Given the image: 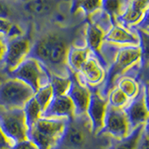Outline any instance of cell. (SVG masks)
Here are the masks:
<instances>
[{
    "mask_svg": "<svg viewBox=\"0 0 149 149\" xmlns=\"http://www.w3.org/2000/svg\"><path fill=\"white\" fill-rule=\"evenodd\" d=\"M74 116V105L67 95L53 96L49 104L42 113L44 118H70Z\"/></svg>",
    "mask_w": 149,
    "mask_h": 149,
    "instance_id": "cell-16",
    "label": "cell"
},
{
    "mask_svg": "<svg viewBox=\"0 0 149 149\" xmlns=\"http://www.w3.org/2000/svg\"><path fill=\"white\" fill-rule=\"evenodd\" d=\"M138 68L139 67H136L130 72L125 74L124 76L120 77L115 84V87L118 88L130 100L137 95V93L140 91V88H141L142 83L138 81L136 77L137 73L135 72V70Z\"/></svg>",
    "mask_w": 149,
    "mask_h": 149,
    "instance_id": "cell-19",
    "label": "cell"
},
{
    "mask_svg": "<svg viewBox=\"0 0 149 149\" xmlns=\"http://www.w3.org/2000/svg\"><path fill=\"white\" fill-rule=\"evenodd\" d=\"M136 149H148V123L144 125L143 132L138 139Z\"/></svg>",
    "mask_w": 149,
    "mask_h": 149,
    "instance_id": "cell-28",
    "label": "cell"
},
{
    "mask_svg": "<svg viewBox=\"0 0 149 149\" xmlns=\"http://www.w3.org/2000/svg\"><path fill=\"white\" fill-rule=\"evenodd\" d=\"M105 31L100 27L97 23L90 22L86 26L85 34H84V42L85 46L91 51V53L100 61L106 70V65L104 59L101 55V48L104 43V36Z\"/></svg>",
    "mask_w": 149,
    "mask_h": 149,
    "instance_id": "cell-17",
    "label": "cell"
},
{
    "mask_svg": "<svg viewBox=\"0 0 149 149\" xmlns=\"http://www.w3.org/2000/svg\"><path fill=\"white\" fill-rule=\"evenodd\" d=\"M106 98L108 105L114 107V108L120 109H123L130 101L129 98L116 87H114L112 88Z\"/></svg>",
    "mask_w": 149,
    "mask_h": 149,
    "instance_id": "cell-25",
    "label": "cell"
},
{
    "mask_svg": "<svg viewBox=\"0 0 149 149\" xmlns=\"http://www.w3.org/2000/svg\"><path fill=\"white\" fill-rule=\"evenodd\" d=\"M90 102L87 107L86 115L91 124V129L93 135L97 136L104 127V116L106 113L107 98L102 97L96 90H91Z\"/></svg>",
    "mask_w": 149,
    "mask_h": 149,
    "instance_id": "cell-11",
    "label": "cell"
},
{
    "mask_svg": "<svg viewBox=\"0 0 149 149\" xmlns=\"http://www.w3.org/2000/svg\"><path fill=\"white\" fill-rule=\"evenodd\" d=\"M8 77L18 79L30 87L36 93L41 87L49 84L50 74L43 65L33 58H26L13 71L8 73Z\"/></svg>",
    "mask_w": 149,
    "mask_h": 149,
    "instance_id": "cell-4",
    "label": "cell"
},
{
    "mask_svg": "<svg viewBox=\"0 0 149 149\" xmlns=\"http://www.w3.org/2000/svg\"><path fill=\"white\" fill-rule=\"evenodd\" d=\"M144 125L135 128L123 139L115 140L110 138L109 144L107 148L108 149H136L138 139L143 132Z\"/></svg>",
    "mask_w": 149,
    "mask_h": 149,
    "instance_id": "cell-21",
    "label": "cell"
},
{
    "mask_svg": "<svg viewBox=\"0 0 149 149\" xmlns=\"http://www.w3.org/2000/svg\"><path fill=\"white\" fill-rule=\"evenodd\" d=\"M123 111L127 118L130 130L148 123V102H147V86L142 83L137 95L130 99Z\"/></svg>",
    "mask_w": 149,
    "mask_h": 149,
    "instance_id": "cell-8",
    "label": "cell"
},
{
    "mask_svg": "<svg viewBox=\"0 0 149 149\" xmlns=\"http://www.w3.org/2000/svg\"><path fill=\"white\" fill-rule=\"evenodd\" d=\"M106 149H108V148H106Z\"/></svg>",
    "mask_w": 149,
    "mask_h": 149,
    "instance_id": "cell-35",
    "label": "cell"
},
{
    "mask_svg": "<svg viewBox=\"0 0 149 149\" xmlns=\"http://www.w3.org/2000/svg\"><path fill=\"white\" fill-rule=\"evenodd\" d=\"M149 0H130L122 13L116 18L119 25L130 29L146 18Z\"/></svg>",
    "mask_w": 149,
    "mask_h": 149,
    "instance_id": "cell-15",
    "label": "cell"
},
{
    "mask_svg": "<svg viewBox=\"0 0 149 149\" xmlns=\"http://www.w3.org/2000/svg\"><path fill=\"white\" fill-rule=\"evenodd\" d=\"M100 8V0H74V8H81L86 14H91Z\"/></svg>",
    "mask_w": 149,
    "mask_h": 149,
    "instance_id": "cell-27",
    "label": "cell"
},
{
    "mask_svg": "<svg viewBox=\"0 0 149 149\" xmlns=\"http://www.w3.org/2000/svg\"><path fill=\"white\" fill-rule=\"evenodd\" d=\"M34 94L32 88L24 83L8 77L0 84V107L4 109H22Z\"/></svg>",
    "mask_w": 149,
    "mask_h": 149,
    "instance_id": "cell-6",
    "label": "cell"
},
{
    "mask_svg": "<svg viewBox=\"0 0 149 149\" xmlns=\"http://www.w3.org/2000/svg\"><path fill=\"white\" fill-rule=\"evenodd\" d=\"M104 42L118 47H138L142 44V38L136 31L115 23L105 33Z\"/></svg>",
    "mask_w": 149,
    "mask_h": 149,
    "instance_id": "cell-14",
    "label": "cell"
},
{
    "mask_svg": "<svg viewBox=\"0 0 149 149\" xmlns=\"http://www.w3.org/2000/svg\"><path fill=\"white\" fill-rule=\"evenodd\" d=\"M110 138L93 135L87 115L67 119L62 138L54 149H106Z\"/></svg>",
    "mask_w": 149,
    "mask_h": 149,
    "instance_id": "cell-2",
    "label": "cell"
},
{
    "mask_svg": "<svg viewBox=\"0 0 149 149\" xmlns=\"http://www.w3.org/2000/svg\"><path fill=\"white\" fill-rule=\"evenodd\" d=\"M49 49V59L46 65V69L50 74L61 77H69L72 74L66 64V55L69 47L72 44L65 39V37L56 33L48 34Z\"/></svg>",
    "mask_w": 149,
    "mask_h": 149,
    "instance_id": "cell-5",
    "label": "cell"
},
{
    "mask_svg": "<svg viewBox=\"0 0 149 149\" xmlns=\"http://www.w3.org/2000/svg\"><path fill=\"white\" fill-rule=\"evenodd\" d=\"M55 6L54 0H28L23 4V10L33 16H43L50 13Z\"/></svg>",
    "mask_w": 149,
    "mask_h": 149,
    "instance_id": "cell-20",
    "label": "cell"
},
{
    "mask_svg": "<svg viewBox=\"0 0 149 149\" xmlns=\"http://www.w3.org/2000/svg\"><path fill=\"white\" fill-rule=\"evenodd\" d=\"M105 68L94 55H91L77 74V78L91 90H97L105 77Z\"/></svg>",
    "mask_w": 149,
    "mask_h": 149,
    "instance_id": "cell-12",
    "label": "cell"
},
{
    "mask_svg": "<svg viewBox=\"0 0 149 149\" xmlns=\"http://www.w3.org/2000/svg\"><path fill=\"white\" fill-rule=\"evenodd\" d=\"M11 146V144L9 143L8 139L5 137L2 130H0V149H9Z\"/></svg>",
    "mask_w": 149,
    "mask_h": 149,
    "instance_id": "cell-33",
    "label": "cell"
},
{
    "mask_svg": "<svg viewBox=\"0 0 149 149\" xmlns=\"http://www.w3.org/2000/svg\"><path fill=\"white\" fill-rule=\"evenodd\" d=\"M5 51H6V37L0 35V64L3 63Z\"/></svg>",
    "mask_w": 149,
    "mask_h": 149,
    "instance_id": "cell-32",
    "label": "cell"
},
{
    "mask_svg": "<svg viewBox=\"0 0 149 149\" xmlns=\"http://www.w3.org/2000/svg\"><path fill=\"white\" fill-rule=\"evenodd\" d=\"M9 149H38V148L36 147V146L31 140L27 138L25 140H22V141H20L12 144Z\"/></svg>",
    "mask_w": 149,
    "mask_h": 149,
    "instance_id": "cell-29",
    "label": "cell"
},
{
    "mask_svg": "<svg viewBox=\"0 0 149 149\" xmlns=\"http://www.w3.org/2000/svg\"><path fill=\"white\" fill-rule=\"evenodd\" d=\"M34 98L36 101L37 104H38L41 108L42 113H43L53 98V91H52V88H51L50 84L41 87L34 94Z\"/></svg>",
    "mask_w": 149,
    "mask_h": 149,
    "instance_id": "cell-26",
    "label": "cell"
},
{
    "mask_svg": "<svg viewBox=\"0 0 149 149\" xmlns=\"http://www.w3.org/2000/svg\"><path fill=\"white\" fill-rule=\"evenodd\" d=\"M8 73L6 71V69H5L3 63L0 64V84H1L3 81L6 80L7 78H8Z\"/></svg>",
    "mask_w": 149,
    "mask_h": 149,
    "instance_id": "cell-34",
    "label": "cell"
},
{
    "mask_svg": "<svg viewBox=\"0 0 149 149\" xmlns=\"http://www.w3.org/2000/svg\"><path fill=\"white\" fill-rule=\"evenodd\" d=\"M126 1H127V0H126Z\"/></svg>",
    "mask_w": 149,
    "mask_h": 149,
    "instance_id": "cell-36",
    "label": "cell"
},
{
    "mask_svg": "<svg viewBox=\"0 0 149 149\" xmlns=\"http://www.w3.org/2000/svg\"><path fill=\"white\" fill-rule=\"evenodd\" d=\"M91 91L77 78L76 74H71V83L66 95L70 98L74 105V116L85 115L90 102Z\"/></svg>",
    "mask_w": 149,
    "mask_h": 149,
    "instance_id": "cell-13",
    "label": "cell"
},
{
    "mask_svg": "<svg viewBox=\"0 0 149 149\" xmlns=\"http://www.w3.org/2000/svg\"><path fill=\"white\" fill-rule=\"evenodd\" d=\"M67 119L41 118L28 130L27 138L38 149H54L63 136Z\"/></svg>",
    "mask_w": 149,
    "mask_h": 149,
    "instance_id": "cell-3",
    "label": "cell"
},
{
    "mask_svg": "<svg viewBox=\"0 0 149 149\" xmlns=\"http://www.w3.org/2000/svg\"><path fill=\"white\" fill-rule=\"evenodd\" d=\"M130 132L129 123L123 109L114 108L107 105L104 121V127L97 136H105L111 139L120 140Z\"/></svg>",
    "mask_w": 149,
    "mask_h": 149,
    "instance_id": "cell-9",
    "label": "cell"
},
{
    "mask_svg": "<svg viewBox=\"0 0 149 149\" xmlns=\"http://www.w3.org/2000/svg\"><path fill=\"white\" fill-rule=\"evenodd\" d=\"M31 47V40L24 36L6 38V51L2 63L8 73L13 71L27 58Z\"/></svg>",
    "mask_w": 149,
    "mask_h": 149,
    "instance_id": "cell-10",
    "label": "cell"
},
{
    "mask_svg": "<svg viewBox=\"0 0 149 149\" xmlns=\"http://www.w3.org/2000/svg\"><path fill=\"white\" fill-rule=\"evenodd\" d=\"M71 83V76L69 77H61L50 74L49 84L52 88L53 96H60V95H66L68 88Z\"/></svg>",
    "mask_w": 149,
    "mask_h": 149,
    "instance_id": "cell-24",
    "label": "cell"
},
{
    "mask_svg": "<svg viewBox=\"0 0 149 149\" xmlns=\"http://www.w3.org/2000/svg\"><path fill=\"white\" fill-rule=\"evenodd\" d=\"M23 113H24V118L28 130L31 129L37 121L41 118L42 111L39 105L37 104L34 96L28 101L24 106L22 107Z\"/></svg>",
    "mask_w": 149,
    "mask_h": 149,
    "instance_id": "cell-23",
    "label": "cell"
},
{
    "mask_svg": "<svg viewBox=\"0 0 149 149\" xmlns=\"http://www.w3.org/2000/svg\"><path fill=\"white\" fill-rule=\"evenodd\" d=\"M13 23L7 19L0 18V35L7 37L9 31H10Z\"/></svg>",
    "mask_w": 149,
    "mask_h": 149,
    "instance_id": "cell-30",
    "label": "cell"
},
{
    "mask_svg": "<svg viewBox=\"0 0 149 149\" xmlns=\"http://www.w3.org/2000/svg\"><path fill=\"white\" fill-rule=\"evenodd\" d=\"M9 15H10V9L8 4L4 0H0V18L8 20Z\"/></svg>",
    "mask_w": 149,
    "mask_h": 149,
    "instance_id": "cell-31",
    "label": "cell"
},
{
    "mask_svg": "<svg viewBox=\"0 0 149 149\" xmlns=\"http://www.w3.org/2000/svg\"><path fill=\"white\" fill-rule=\"evenodd\" d=\"M0 130L11 146L27 139L28 128L23 110L21 108L4 109L0 107Z\"/></svg>",
    "mask_w": 149,
    "mask_h": 149,
    "instance_id": "cell-7",
    "label": "cell"
},
{
    "mask_svg": "<svg viewBox=\"0 0 149 149\" xmlns=\"http://www.w3.org/2000/svg\"><path fill=\"white\" fill-rule=\"evenodd\" d=\"M91 55H92L91 51L85 45L72 44L69 47L66 55V64L70 72L77 74Z\"/></svg>",
    "mask_w": 149,
    "mask_h": 149,
    "instance_id": "cell-18",
    "label": "cell"
},
{
    "mask_svg": "<svg viewBox=\"0 0 149 149\" xmlns=\"http://www.w3.org/2000/svg\"><path fill=\"white\" fill-rule=\"evenodd\" d=\"M108 44V43H107ZM111 45V44H110ZM114 49L113 55L105 60V77L102 85L97 88L99 94L106 98L109 91L115 87L116 80L125 74L139 67L142 63L143 49L138 47H118L111 45Z\"/></svg>",
    "mask_w": 149,
    "mask_h": 149,
    "instance_id": "cell-1",
    "label": "cell"
},
{
    "mask_svg": "<svg viewBox=\"0 0 149 149\" xmlns=\"http://www.w3.org/2000/svg\"><path fill=\"white\" fill-rule=\"evenodd\" d=\"M126 0H100V8L109 17L112 23L115 24L118 18L125 8Z\"/></svg>",
    "mask_w": 149,
    "mask_h": 149,
    "instance_id": "cell-22",
    "label": "cell"
}]
</instances>
